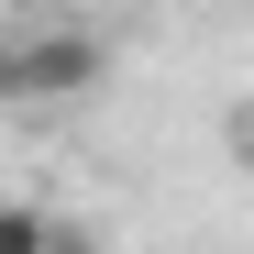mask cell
<instances>
[{
    "label": "cell",
    "instance_id": "1",
    "mask_svg": "<svg viewBox=\"0 0 254 254\" xmlns=\"http://www.w3.org/2000/svg\"><path fill=\"white\" fill-rule=\"evenodd\" d=\"M100 33L89 22H22L11 45H0V100H66V89H89L100 77Z\"/></svg>",
    "mask_w": 254,
    "mask_h": 254
},
{
    "label": "cell",
    "instance_id": "2",
    "mask_svg": "<svg viewBox=\"0 0 254 254\" xmlns=\"http://www.w3.org/2000/svg\"><path fill=\"white\" fill-rule=\"evenodd\" d=\"M0 254H66V232L45 221V210H22V199H0Z\"/></svg>",
    "mask_w": 254,
    "mask_h": 254
},
{
    "label": "cell",
    "instance_id": "3",
    "mask_svg": "<svg viewBox=\"0 0 254 254\" xmlns=\"http://www.w3.org/2000/svg\"><path fill=\"white\" fill-rule=\"evenodd\" d=\"M243 166H254V122H243Z\"/></svg>",
    "mask_w": 254,
    "mask_h": 254
}]
</instances>
